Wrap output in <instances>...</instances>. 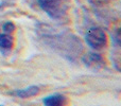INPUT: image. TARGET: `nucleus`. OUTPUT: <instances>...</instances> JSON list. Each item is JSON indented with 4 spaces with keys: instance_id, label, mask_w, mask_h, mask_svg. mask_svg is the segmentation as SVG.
I'll use <instances>...</instances> for the list:
<instances>
[{
    "instance_id": "6",
    "label": "nucleus",
    "mask_w": 121,
    "mask_h": 106,
    "mask_svg": "<svg viewBox=\"0 0 121 106\" xmlns=\"http://www.w3.org/2000/svg\"><path fill=\"white\" fill-rule=\"evenodd\" d=\"M13 48V37L11 34L8 33H0V52L6 54Z\"/></svg>"
},
{
    "instance_id": "2",
    "label": "nucleus",
    "mask_w": 121,
    "mask_h": 106,
    "mask_svg": "<svg viewBox=\"0 0 121 106\" xmlns=\"http://www.w3.org/2000/svg\"><path fill=\"white\" fill-rule=\"evenodd\" d=\"M37 4L50 18L59 19L63 16L62 0H36Z\"/></svg>"
},
{
    "instance_id": "7",
    "label": "nucleus",
    "mask_w": 121,
    "mask_h": 106,
    "mask_svg": "<svg viewBox=\"0 0 121 106\" xmlns=\"http://www.w3.org/2000/svg\"><path fill=\"white\" fill-rule=\"evenodd\" d=\"M1 29H2V32H3V33L11 34L12 32H14L15 25L12 21H6V22H4L3 25H1Z\"/></svg>"
},
{
    "instance_id": "8",
    "label": "nucleus",
    "mask_w": 121,
    "mask_h": 106,
    "mask_svg": "<svg viewBox=\"0 0 121 106\" xmlns=\"http://www.w3.org/2000/svg\"><path fill=\"white\" fill-rule=\"evenodd\" d=\"M113 0H89V2L92 4V5H96V6H103L105 4L109 3L112 2Z\"/></svg>"
},
{
    "instance_id": "4",
    "label": "nucleus",
    "mask_w": 121,
    "mask_h": 106,
    "mask_svg": "<svg viewBox=\"0 0 121 106\" xmlns=\"http://www.w3.org/2000/svg\"><path fill=\"white\" fill-rule=\"evenodd\" d=\"M43 103L45 106H65L67 104V98L62 93H54L46 97Z\"/></svg>"
},
{
    "instance_id": "3",
    "label": "nucleus",
    "mask_w": 121,
    "mask_h": 106,
    "mask_svg": "<svg viewBox=\"0 0 121 106\" xmlns=\"http://www.w3.org/2000/svg\"><path fill=\"white\" fill-rule=\"evenodd\" d=\"M82 62L84 63L86 67L92 69H101L105 66V62L102 58V56L98 53L90 52L87 53L82 57Z\"/></svg>"
},
{
    "instance_id": "1",
    "label": "nucleus",
    "mask_w": 121,
    "mask_h": 106,
    "mask_svg": "<svg viewBox=\"0 0 121 106\" xmlns=\"http://www.w3.org/2000/svg\"><path fill=\"white\" fill-rule=\"evenodd\" d=\"M85 42L91 49L101 50L106 46L107 36L105 32L99 27H92L86 32Z\"/></svg>"
},
{
    "instance_id": "5",
    "label": "nucleus",
    "mask_w": 121,
    "mask_h": 106,
    "mask_svg": "<svg viewBox=\"0 0 121 106\" xmlns=\"http://www.w3.org/2000/svg\"><path fill=\"white\" fill-rule=\"evenodd\" d=\"M38 92H39V88H38L37 86H29V87L22 88V89L14 90L11 94L16 97V98L28 99V98H32V97L36 96Z\"/></svg>"
}]
</instances>
